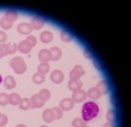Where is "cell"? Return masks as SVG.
I'll return each instance as SVG.
<instances>
[{"label": "cell", "mask_w": 131, "mask_h": 127, "mask_svg": "<svg viewBox=\"0 0 131 127\" xmlns=\"http://www.w3.org/2000/svg\"><path fill=\"white\" fill-rule=\"evenodd\" d=\"M15 127H27L26 126H25V125H23V124H18V125H17Z\"/></svg>", "instance_id": "74e56055"}, {"label": "cell", "mask_w": 131, "mask_h": 127, "mask_svg": "<svg viewBox=\"0 0 131 127\" xmlns=\"http://www.w3.org/2000/svg\"><path fill=\"white\" fill-rule=\"evenodd\" d=\"M17 50H19L21 53L23 54H28L29 53L31 50V45L26 41H22L17 45Z\"/></svg>", "instance_id": "5bb4252c"}, {"label": "cell", "mask_w": 131, "mask_h": 127, "mask_svg": "<svg viewBox=\"0 0 131 127\" xmlns=\"http://www.w3.org/2000/svg\"><path fill=\"white\" fill-rule=\"evenodd\" d=\"M38 59L41 62H47L51 60V54L50 50L42 49L38 54Z\"/></svg>", "instance_id": "ba28073f"}, {"label": "cell", "mask_w": 131, "mask_h": 127, "mask_svg": "<svg viewBox=\"0 0 131 127\" xmlns=\"http://www.w3.org/2000/svg\"><path fill=\"white\" fill-rule=\"evenodd\" d=\"M0 127H2V126H0Z\"/></svg>", "instance_id": "7bdbcfd3"}, {"label": "cell", "mask_w": 131, "mask_h": 127, "mask_svg": "<svg viewBox=\"0 0 131 127\" xmlns=\"http://www.w3.org/2000/svg\"><path fill=\"white\" fill-rule=\"evenodd\" d=\"M2 82V76L0 75V84H1Z\"/></svg>", "instance_id": "f35d334b"}, {"label": "cell", "mask_w": 131, "mask_h": 127, "mask_svg": "<svg viewBox=\"0 0 131 127\" xmlns=\"http://www.w3.org/2000/svg\"><path fill=\"white\" fill-rule=\"evenodd\" d=\"M51 54V60L52 61H58L61 57L62 52L61 50L58 47H52L50 49Z\"/></svg>", "instance_id": "8fae6325"}, {"label": "cell", "mask_w": 131, "mask_h": 127, "mask_svg": "<svg viewBox=\"0 0 131 127\" xmlns=\"http://www.w3.org/2000/svg\"><path fill=\"white\" fill-rule=\"evenodd\" d=\"M44 25H45V22H44L43 19L38 17L33 18L30 23L31 28L35 30H40L43 28Z\"/></svg>", "instance_id": "52a82bcc"}, {"label": "cell", "mask_w": 131, "mask_h": 127, "mask_svg": "<svg viewBox=\"0 0 131 127\" xmlns=\"http://www.w3.org/2000/svg\"><path fill=\"white\" fill-rule=\"evenodd\" d=\"M21 101L20 96L17 93H12L9 95V103H10L13 106H17L20 104Z\"/></svg>", "instance_id": "44dd1931"}, {"label": "cell", "mask_w": 131, "mask_h": 127, "mask_svg": "<svg viewBox=\"0 0 131 127\" xmlns=\"http://www.w3.org/2000/svg\"><path fill=\"white\" fill-rule=\"evenodd\" d=\"M10 67L14 69V72L17 74H23L26 70V64L25 63L23 59L20 57H15L10 60Z\"/></svg>", "instance_id": "7a4b0ae2"}, {"label": "cell", "mask_w": 131, "mask_h": 127, "mask_svg": "<svg viewBox=\"0 0 131 127\" xmlns=\"http://www.w3.org/2000/svg\"><path fill=\"white\" fill-rule=\"evenodd\" d=\"M42 118L47 123H50L52 122H53L55 120V117H54L52 109V108L45 109L42 114Z\"/></svg>", "instance_id": "9c48e42d"}, {"label": "cell", "mask_w": 131, "mask_h": 127, "mask_svg": "<svg viewBox=\"0 0 131 127\" xmlns=\"http://www.w3.org/2000/svg\"><path fill=\"white\" fill-rule=\"evenodd\" d=\"M60 39L64 42H70L73 40V36L67 31H62L60 34Z\"/></svg>", "instance_id": "484cf974"}, {"label": "cell", "mask_w": 131, "mask_h": 127, "mask_svg": "<svg viewBox=\"0 0 131 127\" xmlns=\"http://www.w3.org/2000/svg\"><path fill=\"white\" fill-rule=\"evenodd\" d=\"M31 108H41L44 106V102H43L40 98H38V94H34L30 99Z\"/></svg>", "instance_id": "7c38bea8"}, {"label": "cell", "mask_w": 131, "mask_h": 127, "mask_svg": "<svg viewBox=\"0 0 131 127\" xmlns=\"http://www.w3.org/2000/svg\"><path fill=\"white\" fill-rule=\"evenodd\" d=\"M95 87L100 91L101 95H104V94L109 93V91H110L109 84L105 80H101V81H100L97 84V86Z\"/></svg>", "instance_id": "30bf717a"}, {"label": "cell", "mask_w": 131, "mask_h": 127, "mask_svg": "<svg viewBox=\"0 0 131 127\" xmlns=\"http://www.w3.org/2000/svg\"><path fill=\"white\" fill-rule=\"evenodd\" d=\"M8 54L6 44H1L0 45V59Z\"/></svg>", "instance_id": "d6a6232c"}, {"label": "cell", "mask_w": 131, "mask_h": 127, "mask_svg": "<svg viewBox=\"0 0 131 127\" xmlns=\"http://www.w3.org/2000/svg\"><path fill=\"white\" fill-rule=\"evenodd\" d=\"M50 66L47 62H41L38 67V71L41 74H46L49 72Z\"/></svg>", "instance_id": "7402d4cb"}, {"label": "cell", "mask_w": 131, "mask_h": 127, "mask_svg": "<svg viewBox=\"0 0 131 127\" xmlns=\"http://www.w3.org/2000/svg\"><path fill=\"white\" fill-rule=\"evenodd\" d=\"M86 98H87V93L85 91L80 89L73 91L71 99L73 100L74 103H82L84 100H85Z\"/></svg>", "instance_id": "277c9868"}, {"label": "cell", "mask_w": 131, "mask_h": 127, "mask_svg": "<svg viewBox=\"0 0 131 127\" xmlns=\"http://www.w3.org/2000/svg\"><path fill=\"white\" fill-rule=\"evenodd\" d=\"M0 25H1V27L3 29L8 30L10 29V28L12 27L13 23L10 22V21H8L7 19H5V17H3V18H2L1 20H0Z\"/></svg>", "instance_id": "4316f807"}, {"label": "cell", "mask_w": 131, "mask_h": 127, "mask_svg": "<svg viewBox=\"0 0 131 127\" xmlns=\"http://www.w3.org/2000/svg\"><path fill=\"white\" fill-rule=\"evenodd\" d=\"M6 48L8 54H12L17 51V45L15 43H8L6 44Z\"/></svg>", "instance_id": "f1b7e54d"}, {"label": "cell", "mask_w": 131, "mask_h": 127, "mask_svg": "<svg viewBox=\"0 0 131 127\" xmlns=\"http://www.w3.org/2000/svg\"><path fill=\"white\" fill-rule=\"evenodd\" d=\"M102 127H115V126L113 125V123H106L103 124V126Z\"/></svg>", "instance_id": "8d00e7d4"}, {"label": "cell", "mask_w": 131, "mask_h": 127, "mask_svg": "<svg viewBox=\"0 0 131 127\" xmlns=\"http://www.w3.org/2000/svg\"><path fill=\"white\" fill-rule=\"evenodd\" d=\"M4 86L7 89H13L16 86V81L12 76H7L4 80Z\"/></svg>", "instance_id": "e0dca14e"}, {"label": "cell", "mask_w": 131, "mask_h": 127, "mask_svg": "<svg viewBox=\"0 0 131 127\" xmlns=\"http://www.w3.org/2000/svg\"><path fill=\"white\" fill-rule=\"evenodd\" d=\"M0 115H1V113H0Z\"/></svg>", "instance_id": "b9f144b4"}, {"label": "cell", "mask_w": 131, "mask_h": 127, "mask_svg": "<svg viewBox=\"0 0 131 127\" xmlns=\"http://www.w3.org/2000/svg\"><path fill=\"white\" fill-rule=\"evenodd\" d=\"M84 125H85L84 120L80 117H77L72 121V126L73 127H82Z\"/></svg>", "instance_id": "4dcf8cb0"}, {"label": "cell", "mask_w": 131, "mask_h": 127, "mask_svg": "<svg viewBox=\"0 0 131 127\" xmlns=\"http://www.w3.org/2000/svg\"><path fill=\"white\" fill-rule=\"evenodd\" d=\"M74 106V102L71 98H64L61 100L59 103V108L62 111L68 112L71 110Z\"/></svg>", "instance_id": "8992f818"}, {"label": "cell", "mask_w": 131, "mask_h": 127, "mask_svg": "<svg viewBox=\"0 0 131 127\" xmlns=\"http://www.w3.org/2000/svg\"><path fill=\"white\" fill-rule=\"evenodd\" d=\"M33 82L36 84H41L45 81V76L43 74H41L40 73H35L33 75Z\"/></svg>", "instance_id": "d4e9b609"}, {"label": "cell", "mask_w": 131, "mask_h": 127, "mask_svg": "<svg viewBox=\"0 0 131 127\" xmlns=\"http://www.w3.org/2000/svg\"><path fill=\"white\" fill-rule=\"evenodd\" d=\"M87 96H89V98L94 100H98L99 98H101L102 95L96 87H92L88 91Z\"/></svg>", "instance_id": "d6986e66"}, {"label": "cell", "mask_w": 131, "mask_h": 127, "mask_svg": "<svg viewBox=\"0 0 131 127\" xmlns=\"http://www.w3.org/2000/svg\"><path fill=\"white\" fill-rule=\"evenodd\" d=\"M26 42L30 45L31 48H32V47H34V46H35V45H36V44H37V39H36V38H35L34 36H32V35H30V36L27 37V38H26Z\"/></svg>", "instance_id": "1f68e13d"}, {"label": "cell", "mask_w": 131, "mask_h": 127, "mask_svg": "<svg viewBox=\"0 0 131 127\" xmlns=\"http://www.w3.org/2000/svg\"><path fill=\"white\" fill-rule=\"evenodd\" d=\"M82 127H89V126H87V125H85H85H84V126H83Z\"/></svg>", "instance_id": "60d3db41"}, {"label": "cell", "mask_w": 131, "mask_h": 127, "mask_svg": "<svg viewBox=\"0 0 131 127\" xmlns=\"http://www.w3.org/2000/svg\"><path fill=\"white\" fill-rule=\"evenodd\" d=\"M19 106L22 110H28L29 108H31V102L30 100L28 98H23L21 99Z\"/></svg>", "instance_id": "cb8c5ba5"}, {"label": "cell", "mask_w": 131, "mask_h": 127, "mask_svg": "<svg viewBox=\"0 0 131 127\" xmlns=\"http://www.w3.org/2000/svg\"><path fill=\"white\" fill-rule=\"evenodd\" d=\"M7 39V35L4 31L0 30V43L4 42Z\"/></svg>", "instance_id": "e575fe53"}, {"label": "cell", "mask_w": 131, "mask_h": 127, "mask_svg": "<svg viewBox=\"0 0 131 127\" xmlns=\"http://www.w3.org/2000/svg\"><path fill=\"white\" fill-rule=\"evenodd\" d=\"M106 120L108 121V123H113L115 122L116 120V113L113 109H110L107 112L106 115Z\"/></svg>", "instance_id": "603a6c76"}, {"label": "cell", "mask_w": 131, "mask_h": 127, "mask_svg": "<svg viewBox=\"0 0 131 127\" xmlns=\"http://www.w3.org/2000/svg\"><path fill=\"white\" fill-rule=\"evenodd\" d=\"M50 79L51 80L56 83V84H59L63 82L64 79V73L59 70V69H56V70H54L53 71H52L50 75Z\"/></svg>", "instance_id": "5b68a950"}, {"label": "cell", "mask_w": 131, "mask_h": 127, "mask_svg": "<svg viewBox=\"0 0 131 127\" xmlns=\"http://www.w3.org/2000/svg\"><path fill=\"white\" fill-rule=\"evenodd\" d=\"M5 19L10 21V22L13 23V22L16 21L18 18V13L14 10H8V11L5 12Z\"/></svg>", "instance_id": "ac0fdd59"}, {"label": "cell", "mask_w": 131, "mask_h": 127, "mask_svg": "<svg viewBox=\"0 0 131 127\" xmlns=\"http://www.w3.org/2000/svg\"><path fill=\"white\" fill-rule=\"evenodd\" d=\"M84 74H85V71H84L83 68L80 65H77L70 71L69 76H70L71 80H79L81 77L84 75Z\"/></svg>", "instance_id": "3957f363"}, {"label": "cell", "mask_w": 131, "mask_h": 127, "mask_svg": "<svg viewBox=\"0 0 131 127\" xmlns=\"http://www.w3.org/2000/svg\"><path fill=\"white\" fill-rule=\"evenodd\" d=\"M17 31L21 34H29L32 30L30 24L29 23H20L17 26Z\"/></svg>", "instance_id": "4fadbf2b"}, {"label": "cell", "mask_w": 131, "mask_h": 127, "mask_svg": "<svg viewBox=\"0 0 131 127\" xmlns=\"http://www.w3.org/2000/svg\"><path fill=\"white\" fill-rule=\"evenodd\" d=\"M99 112V106L94 101H88L83 104L82 108V119L84 122L91 121L97 117Z\"/></svg>", "instance_id": "6da1fadb"}, {"label": "cell", "mask_w": 131, "mask_h": 127, "mask_svg": "<svg viewBox=\"0 0 131 127\" xmlns=\"http://www.w3.org/2000/svg\"><path fill=\"white\" fill-rule=\"evenodd\" d=\"M40 39L43 43H49L53 39V34L50 31L45 30L40 34Z\"/></svg>", "instance_id": "9a60e30c"}, {"label": "cell", "mask_w": 131, "mask_h": 127, "mask_svg": "<svg viewBox=\"0 0 131 127\" xmlns=\"http://www.w3.org/2000/svg\"><path fill=\"white\" fill-rule=\"evenodd\" d=\"M40 127H48L47 126H46V125H42V126H40Z\"/></svg>", "instance_id": "ab89813d"}, {"label": "cell", "mask_w": 131, "mask_h": 127, "mask_svg": "<svg viewBox=\"0 0 131 127\" xmlns=\"http://www.w3.org/2000/svg\"><path fill=\"white\" fill-rule=\"evenodd\" d=\"M84 56H85V57H86V58L88 59H91L92 58V57H91V53L86 49L85 51H84Z\"/></svg>", "instance_id": "d590c367"}, {"label": "cell", "mask_w": 131, "mask_h": 127, "mask_svg": "<svg viewBox=\"0 0 131 127\" xmlns=\"http://www.w3.org/2000/svg\"><path fill=\"white\" fill-rule=\"evenodd\" d=\"M38 98H40V100H41L43 102L45 103L46 101L50 100V98L51 97V93L48 89L44 88V89L40 90V92L38 94Z\"/></svg>", "instance_id": "ffe728a7"}, {"label": "cell", "mask_w": 131, "mask_h": 127, "mask_svg": "<svg viewBox=\"0 0 131 127\" xmlns=\"http://www.w3.org/2000/svg\"><path fill=\"white\" fill-rule=\"evenodd\" d=\"M52 109L55 120H59L63 116V111L59 107H54Z\"/></svg>", "instance_id": "f546056e"}, {"label": "cell", "mask_w": 131, "mask_h": 127, "mask_svg": "<svg viewBox=\"0 0 131 127\" xmlns=\"http://www.w3.org/2000/svg\"><path fill=\"white\" fill-rule=\"evenodd\" d=\"M9 103V95L5 93L0 94V106H6Z\"/></svg>", "instance_id": "83f0119b"}, {"label": "cell", "mask_w": 131, "mask_h": 127, "mask_svg": "<svg viewBox=\"0 0 131 127\" xmlns=\"http://www.w3.org/2000/svg\"><path fill=\"white\" fill-rule=\"evenodd\" d=\"M8 123V117L4 115V114H1L0 115V126H4L7 124Z\"/></svg>", "instance_id": "836d02e7"}, {"label": "cell", "mask_w": 131, "mask_h": 127, "mask_svg": "<svg viewBox=\"0 0 131 127\" xmlns=\"http://www.w3.org/2000/svg\"><path fill=\"white\" fill-rule=\"evenodd\" d=\"M82 86V83L80 80H70V81L68 82V88H70V90L75 91L77 90H80Z\"/></svg>", "instance_id": "2e32d148"}]
</instances>
